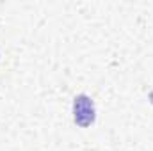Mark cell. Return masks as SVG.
Here are the masks:
<instances>
[{"label":"cell","instance_id":"1","mask_svg":"<svg viewBox=\"0 0 153 151\" xmlns=\"http://www.w3.org/2000/svg\"><path fill=\"white\" fill-rule=\"evenodd\" d=\"M96 119L94 101L87 94H78L73 100V121L80 128H87Z\"/></svg>","mask_w":153,"mask_h":151},{"label":"cell","instance_id":"2","mask_svg":"<svg viewBox=\"0 0 153 151\" xmlns=\"http://www.w3.org/2000/svg\"><path fill=\"white\" fill-rule=\"evenodd\" d=\"M150 100H152V103H153V91L150 93Z\"/></svg>","mask_w":153,"mask_h":151}]
</instances>
